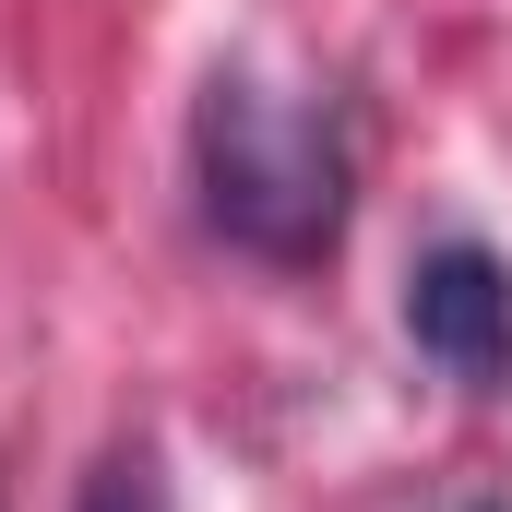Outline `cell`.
<instances>
[{
    "mask_svg": "<svg viewBox=\"0 0 512 512\" xmlns=\"http://www.w3.org/2000/svg\"><path fill=\"white\" fill-rule=\"evenodd\" d=\"M453 512H501V501H453Z\"/></svg>",
    "mask_w": 512,
    "mask_h": 512,
    "instance_id": "obj_4",
    "label": "cell"
},
{
    "mask_svg": "<svg viewBox=\"0 0 512 512\" xmlns=\"http://www.w3.org/2000/svg\"><path fill=\"white\" fill-rule=\"evenodd\" d=\"M405 346L465 393L512 382V262L489 239H441L405 262Z\"/></svg>",
    "mask_w": 512,
    "mask_h": 512,
    "instance_id": "obj_2",
    "label": "cell"
},
{
    "mask_svg": "<svg viewBox=\"0 0 512 512\" xmlns=\"http://www.w3.org/2000/svg\"><path fill=\"white\" fill-rule=\"evenodd\" d=\"M84 512H179V501H167V465H155V441H120V453L84 477Z\"/></svg>",
    "mask_w": 512,
    "mask_h": 512,
    "instance_id": "obj_3",
    "label": "cell"
},
{
    "mask_svg": "<svg viewBox=\"0 0 512 512\" xmlns=\"http://www.w3.org/2000/svg\"><path fill=\"white\" fill-rule=\"evenodd\" d=\"M191 191H203V227L251 262H322L346 239V120L334 96L262 72V60H215L203 96H191Z\"/></svg>",
    "mask_w": 512,
    "mask_h": 512,
    "instance_id": "obj_1",
    "label": "cell"
}]
</instances>
